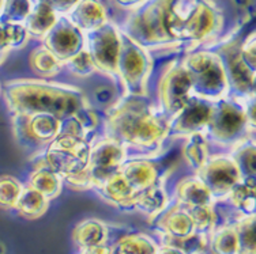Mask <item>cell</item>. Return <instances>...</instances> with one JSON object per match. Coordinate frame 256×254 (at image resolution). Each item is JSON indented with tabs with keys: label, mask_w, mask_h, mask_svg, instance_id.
Segmentation results:
<instances>
[{
	"label": "cell",
	"mask_w": 256,
	"mask_h": 254,
	"mask_svg": "<svg viewBox=\"0 0 256 254\" xmlns=\"http://www.w3.org/2000/svg\"><path fill=\"white\" fill-rule=\"evenodd\" d=\"M108 136L124 147L152 151L168 137L169 118L148 102L146 95H127L106 112Z\"/></svg>",
	"instance_id": "6da1fadb"
},
{
	"label": "cell",
	"mask_w": 256,
	"mask_h": 254,
	"mask_svg": "<svg viewBox=\"0 0 256 254\" xmlns=\"http://www.w3.org/2000/svg\"><path fill=\"white\" fill-rule=\"evenodd\" d=\"M4 99L15 116L45 113L64 121L86 108L84 93L68 84L20 79L4 86Z\"/></svg>",
	"instance_id": "7a4b0ae2"
},
{
	"label": "cell",
	"mask_w": 256,
	"mask_h": 254,
	"mask_svg": "<svg viewBox=\"0 0 256 254\" xmlns=\"http://www.w3.org/2000/svg\"><path fill=\"white\" fill-rule=\"evenodd\" d=\"M89 142L76 135L60 132L48 144L44 154V163L66 181L70 188L88 189L93 188L89 173Z\"/></svg>",
	"instance_id": "3957f363"
},
{
	"label": "cell",
	"mask_w": 256,
	"mask_h": 254,
	"mask_svg": "<svg viewBox=\"0 0 256 254\" xmlns=\"http://www.w3.org/2000/svg\"><path fill=\"white\" fill-rule=\"evenodd\" d=\"M217 15L202 0H169L165 26L172 39H190L200 42L212 34Z\"/></svg>",
	"instance_id": "277c9868"
},
{
	"label": "cell",
	"mask_w": 256,
	"mask_h": 254,
	"mask_svg": "<svg viewBox=\"0 0 256 254\" xmlns=\"http://www.w3.org/2000/svg\"><path fill=\"white\" fill-rule=\"evenodd\" d=\"M182 64L191 80L194 97L207 102H216L226 98L230 87L222 57L217 53L206 50L196 52L187 56Z\"/></svg>",
	"instance_id": "5b68a950"
},
{
	"label": "cell",
	"mask_w": 256,
	"mask_h": 254,
	"mask_svg": "<svg viewBox=\"0 0 256 254\" xmlns=\"http://www.w3.org/2000/svg\"><path fill=\"white\" fill-rule=\"evenodd\" d=\"M251 122L246 118L242 101H228L226 98L212 102L210 117L204 132L212 140L224 146L236 147L250 137V131H254Z\"/></svg>",
	"instance_id": "8992f818"
},
{
	"label": "cell",
	"mask_w": 256,
	"mask_h": 254,
	"mask_svg": "<svg viewBox=\"0 0 256 254\" xmlns=\"http://www.w3.org/2000/svg\"><path fill=\"white\" fill-rule=\"evenodd\" d=\"M153 68L148 49L130 38L128 35H120L116 75H118L127 95L143 97L148 93V80Z\"/></svg>",
	"instance_id": "52a82bcc"
},
{
	"label": "cell",
	"mask_w": 256,
	"mask_h": 254,
	"mask_svg": "<svg viewBox=\"0 0 256 254\" xmlns=\"http://www.w3.org/2000/svg\"><path fill=\"white\" fill-rule=\"evenodd\" d=\"M191 97V80L182 64L178 61L168 64L158 80L160 112L170 120L186 106Z\"/></svg>",
	"instance_id": "ba28073f"
},
{
	"label": "cell",
	"mask_w": 256,
	"mask_h": 254,
	"mask_svg": "<svg viewBox=\"0 0 256 254\" xmlns=\"http://www.w3.org/2000/svg\"><path fill=\"white\" fill-rule=\"evenodd\" d=\"M195 176L204 184L214 201L228 197L232 188L242 180V173L230 155L208 157Z\"/></svg>",
	"instance_id": "9c48e42d"
},
{
	"label": "cell",
	"mask_w": 256,
	"mask_h": 254,
	"mask_svg": "<svg viewBox=\"0 0 256 254\" xmlns=\"http://www.w3.org/2000/svg\"><path fill=\"white\" fill-rule=\"evenodd\" d=\"M120 34L112 24L104 23L88 34V53L97 71L116 75Z\"/></svg>",
	"instance_id": "30bf717a"
},
{
	"label": "cell",
	"mask_w": 256,
	"mask_h": 254,
	"mask_svg": "<svg viewBox=\"0 0 256 254\" xmlns=\"http://www.w3.org/2000/svg\"><path fill=\"white\" fill-rule=\"evenodd\" d=\"M126 157V147L114 137H102L90 146L89 173L93 188L114 174Z\"/></svg>",
	"instance_id": "8fae6325"
},
{
	"label": "cell",
	"mask_w": 256,
	"mask_h": 254,
	"mask_svg": "<svg viewBox=\"0 0 256 254\" xmlns=\"http://www.w3.org/2000/svg\"><path fill=\"white\" fill-rule=\"evenodd\" d=\"M16 137L28 146H48L60 135L62 121L45 113L15 116Z\"/></svg>",
	"instance_id": "7c38bea8"
},
{
	"label": "cell",
	"mask_w": 256,
	"mask_h": 254,
	"mask_svg": "<svg viewBox=\"0 0 256 254\" xmlns=\"http://www.w3.org/2000/svg\"><path fill=\"white\" fill-rule=\"evenodd\" d=\"M212 102L192 95L186 106L180 112L169 120V131L168 136L188 137L195 133H204L210 117Z\"/></svg>",
	"instance_id": "4fadbf2b"
},
{
	"label": "cell",
	"mask_w": 256,
	"mask_h": 254,
	"mask_svg": "<svg viewBox=\"0 0 256 254\" xmlns=\"http://www.w3.org/2000/svg\"><path fill=\"white\" fill-rule=\"evenodd\" d=\"M45 48L54 54L60 63L74 57L80 50H84V37L80 30L76 29L68 19L60 20L44 35Z\"/></svg>",
	"instance_id": "5bb4252c"
},
{
	"label": "cell",
	"mask_w": 256,
	"mask_h": 254,
	"mask_svg": "<svg viewBox=\"0 0 256 254\" xmlns=\"http://www.w3.org/2000/svg\"><path fill=\"white\" fill-rule=\"evenodd\" d=\"M226 71L229 87L238 93V101L255 95V71H252L242 60L240 49L228 50L225 59H222Z\"/></svg>",
	"instance_id": "9a60e30c"
},
{
	"label": "cell",
	"mask_w": 256,
	"mask_h": 254,
	"mask_svg": "<svg viewBox=\"0 0 256 254\" xmlns=\"http://www.w3.org/2000/svg\"><path fill=\"white\" fill-rule=\"evenodd\" d=\"M156 226L165 241H182L195 234L191 216L187 210L178 203L156 218Z\"/></svg>",
	"instance_id": "2e32d148"
},
{
	"label": "cell",
	"mask_w": 256,
	"mask_h": 254,
	"mask_svg": "<svg viewBox=\"0 0 256 254\" xmlns=\"http://www.w3.org/2000/svg\"><path fill=\"white\" fill-rule=\"evenodd\" d=\"M118 173L136 193L157 184L160 177L156 163L144 158L126 159L118 167Z\"/></svg>",
	"instance_id": "e0dca14e"
},
{
	"label": "cell",
	"mask_w": 256,
	"mask_h": 254,
	"mask_svg": "<svg viewBox=\"0 0 256 254\" xmlns=\"http://www.w3.org/2000/svg\"><path fill=\"white\" fill-rule=\"evenodd\" d=\"M104 200L122 210H134L136 192L128 185L118 171L94 186Z\"/></svg>",
	"instance_id": "ac0fdd59"
},
{
	"label": "cell",
	"mask_w": 256,
	"mask_h": 254,
	"mask_svg": "<svg viewBox=\"0 0 256 254\" xmlns=\"http://www.w3.org/2000/svg\"><path fill=\"white\" fill-rule=\"evenodd\" d=\"M68 20L75 27L93 31L105 23V11L98 0H79L70 11Z\"/></svg>",
	"instance_id": "d6986e66"
},
{
	"label": "cell",
	"mask_w": 256,
	"mask_h": 254,
	"mask_svg": "<svg viewBox=\"0 0 256 254\" xmlns=\"http://www.w3.org/2000/svg\"><path fill=\"white\" fill-rule=\"evenodd\" d=\"M176 200L184 208L199 206H210L214 203L210 192L196 176L186 177L176 185Z\"/></svg>",
	"instance_id": "ffe728a7"
},
{
	"label": "cell",
	"mask_w": 256,
	"mask_h": 254,
	"mask_svg": "<svg viewBox=\"0 0 256 254\" xmlns=\"http://www.w3.org/2000/svg\"><path fill=\"white\" fill-rule=\"evenodd\" d=\"M168 197L165 188L162 184H154L144 191L139 192L136 197H135V204H134V210L146 215L150 220H154L161 212L166 210Z\"/></svg>",
	"instance_id": "44dd1931"
},
{
	"label": "cell",
	"mask_w": 256,
	"mask_h": 254,
	"mask_svg": "<svg viewBox=\"0 0 256 254\" xmlns=\"http://www.w3.org/2000/svg\"><path fill=\"white\" fill-rule=\"evenodd\" d=\"M106 238H108V229L105 223L98 219L84 220L75 226L72 231V241L80 250L105 245Z\"/></svg>",
	"instance_id": "7402d4cb"
},
{
	"label": "cell",
	"mask_w": 256,
	"mask_h": 254,
	"mask_svg": "<svg viewBox=\"0 0 256 254\" xmlns=\"http://www.w3.org/2000/svg\"><path fill=\"white\" fill-rule=\"evenodd\" d=\"M50 207V200L29 185L24 186L14 208L22 218L29 220L38 219Z\"/></svg>",
	"instance_id": "603a6c76"
},
{
	"label": "cell",
	"mask_w": 256,
	"mask_h": 254,
	"mask_svg": "<svg viewBox=\"0 0 256 254\" xmlns=\"http://www.w3.org/2000/svg\"><path fill=\"white\" fill-rule=\"evenodd\" d=\"M28 185L40 192L41 195L45 196L50 201L60 195L63 181L56 173L50 170V167L45 166L44 163H41L38 167H36L34 170L32 171Z\"/></svg>",
	"instance_id": "cb8c5ba5"
},
{
	"label": "cell",
	"mask_w": 256,
	"mask_h": 254,
	"mask_svg": "<svg viewBox=\"0 0 256 254\" xmlns=\"http://www.w3.org/2000/svg\"><path fill=\"white\" fill-rule=\"evenodd\" d=\"M255 178L246 177L232 188L228 197L242 216L255 215Z\"/></svg>",
	"instance_id": "d4e9b609"
},
{
	"label": "cell",
	"mask_w": 256,
	"mask_h": 254,
	"mask_svg": "<svg viewBox=\"0 0 256 254\" xmlns=\"http://www.w3.org/2000/svg\"><path fill=\"white\" fill-rule=\"evenodd\" d=\"M56 20L58 19H56L54 11L50 5L40 1L38 4L36 5L34 10H30L28 18H26V33L42 37L54 27Z\"/></svg>",
	"instance_id": "484cf974"
},
{
	"label": "cell",
	"mask_w": 256,
	"mask_h": 254,
	"mask_svg": "<svg viewBox=\"0 0 256 254\" xmlns=\"http://www.w3.org/2000/svg\"><path fill=\"white\" fill-rule=\"evenodd\" d=\"M158 245L144 234L126 235L110 248L112 254H156Z\"/></svg>",
	"instance_id": "4316f807"
},
{
	"label": "cell",
	"mask_w": 256,
	"mask_h": 254,
	"mask_svg": "<svg viewBox=\"0 0 256 254\" xmlns=\"http://www.w3.org/2000/svg\"><path fill=\"white\" fill-rule=\"evenodd\" d=\"M182 157L190 167L198 171L208 159V144L204 133H195L186 137L182 146Z\"/></svg>",
	"instance_id": "83f0119b"
},
{
	"label": "cell",
	"mask_w": 256,
	"mask_h": 254,
	"mask_svg": "<svg viewBox=\"0 0 256 254\" xmlns=\"http://www.w3.org/2000/svg\"><path fill=\"white\" fill-rule=\"evenodd\" d=\"M212 254H238L236 229L233 225H226L214 229L210 234Z\"/></svg>",
	"instance_id": "f1b7e54d"
},
{
	"label": "cell",
	"mask_w": 256,
	"mask_h": 254,
	"mask_svg": "<svg viewBox=\"0 0 256 254\" xmlns=\"http://www.w3.org/2000/svg\"><path fill=\"white\" fill-rule=\"evenodd\" d=\"M63 63L54 57L45 46L36 48L30 54V67L37 75L42 78H52L58 75Z\"/></svg>",
	"instance_id": "f546056e"
},
{
	"label": "cell",
	"mask_w": 256,
	"mask_h": 254,
	"mask_svg": "<svg viewBox=\"0 0 256 254\" xmlns=\"http://www.w3.org/2000/svg\"><path fill=\"white\" fill-rule=\"evenodd\" d=\"M232 158L236 162L238 170L242 173V178L246 177H252L255 178V170H256V161H255V142L254 137L248 139L242 144L233 147V152H232Z\"/></svg>",
	"instance_id": "4dcf8cb0"
},
{
	"label": "cell",
	"mask_w": 256,
	"mask_h": 254,
	"mask_svg": "<svg viewBox=\"0 0 256 254\" xmlns=\"http://www.w3.org/2000/svg\"><path fill=\"white\" fill-rule=\"evenodd\" d=\"M238 244V254H256L255 215L242 216L234 223Z\"/></svg>",
	"instance_id": "1f68e13d"
},
{
	"label": "cell",
	"mask_w": 256,
	"mask_h": 254,
	"mask_svg": "<svg viewBox=\"0 0 256 254\" xmlns=\"http://www.w3.org/2000/svg\"><path fill=\"white\" fill-rule=\"evenodd\" d=\"M190 214L195 227V233L203 235H210L212 231L216 229V220L217 215L214 211V206H199V207H190L186 208Z\"/></svg>",
	"instance_id": "d6a6232c"
},
{
	"label": "cell",
	"mask_w": 256,
	"mask_h": 254,
	"mask_svg": "<svg viewBox=\"0 0 256 254\" xmlns=\"http://www.w3.org/2000/svg\"><path fill=\"white\" fill-rule=\"evenodd\" d=\"M26 41V30L16 23L0 24V53L7 49L20 46Z\"/></svg>",
	"instance_id": "836d02e7"
},
{
	"label": "cell",
	"mask_w": 256,
	"mask_h": 254,
	"mask_svg": "<svg viewBox=\"0 0 256 254\" xmlns=\"http://www.w3.org/2000/svg\"><path fill=\"white\" fill-rule=\"evenodd\" d=\"M24 186L20 182L11 176L0 177V207L14 208L15 203L20 197Z\"/></svg>",
	"instance_id": "e575fe53"
},
{
	"label": "cell",
	"mask_w": 256,
	"mask_h": 254,
	"mask_svg": "<svg viewBox=\"0 0 256 254\" xmlns=\"http://www.w3.org/2000/svg\"><path fill=\"white\" fill-rule=\"evenodd\" d=\"M66 65L68 67L71 72L76 75V76H89L94 71H97L94 67L93 61L90 59L88 50H80L78 54H75L74 57L66 61Z\"/></svg>",
	"instance_id": "d590c367"
},
{
	"label": "cell",
	"mask_w": 256,
	"mask_h": 254,
	"mask_svg": "<svg viewBox=\"0 0 256 254\" xmlns=\"http://www.w3.org/2000/svg\"><path fill=\"white\" fill-rule=\"evenodd\" d=\"M30 12L29 0H6L4 16L7 20L18 22L28 18Z\"/></svg>",
	"instance_id": "8d00e7d4"
},
{
	"label": "cell",
	"mask_w": 256,
	"mask_h": 254,
	"mask_svg": "<svg viewBox=\"0 0 256 254\" xmlns=\"http://www.w3.org/2000/svg\"><path fill=\"white\" fill-rule=\"evenodd\" d=\"M240 54H242L244 63L255 71V39H254V33H251V37L246 38L242 48H240Z\"/></svg>",
	"instance_id": "74e56055"
},
{
	"label": "cell",
	"mask_w": 256,
	"mask_h": 254,
	"mask_svg": "<svg viewBox=\"0 0 256 254\" xmlns=\"http://www.w3.org/2000/svg\"><path fill=\"white\" fill-rule=\"evenodd\" d=\"M41 3H45L50 5L54 11H62V12H67V11L72 10L79 0H40Z\"/></svg>",
	"instance_id": "f35d334b"
},
{
	"label": "cell",
	"mask_w": 256,
	"mask_h": 254,
	"mask_svg": "<svg viewBox=\"0 0 256 254\" xmlns=\"http://www.w3.org/2000/svg\"><path fill=\"white\" fill-rule=\"evenodd\" d=\"M79 254H112V252H110V248L106 245H100V246L82 249Z\"/></svg>",
	"instance_id": "ab89813d"
},
{
	"label": "cell",
	"mask_w": 256,
	"mask_h": 254,
	"mask_svg": "<svg viewBox=\"0 0 256 254\" xmlns=\"http://www.w3.org/2000/svg\"><path fill=\"white\" fill-rule=\"evenodd\" d=\"M156 254H186L182 253V250H178L174 246H169V245H162V246H158Z\"/></svg>",
	"instance_id": "60d3db41"
},
{
	"label": "cell",
	"mask_w": 256,
	"mask_h": 254,
	"mask_svg": "<svg viewBox=\"0 0 256 254\" xmlns=\"http://www.w3.org/2000/svg\"><path fill=\"white\" fill-rule=\"evenodd\" d=\"M118 1L123 5H134L136 4V3H139L140 0H118Z\"/></svg>",
	"instance_id": "b9f144b4"
},
{
	"label": "cell",
	"mask_w": 256,
	"mask_h": 254,
	"mask_svg": "<svg viewBox=\"0 0 256 254\" xmlns=\"http://www.w3.org/2000/svg\"><path fill=\"white\" fill-rule=\"evenodd\" d=\"M3 59H4V54L0 53V61H2V60H3Z\"/></svg>",
	"instance_id": "7bdbcfd3"
},
{
	"label": "cell",
	"mask_w": 256,
	"mask_h": 254,
	"mask_svg": "<svg viewBox=\"0 0 256 254\" xmlns=\"http://www.w3.org/2000/svg\"><path fill=\"white\" fill-rule=\"evenodd\" d=\"M0 7H2V0H0Z\"/></svg>",
	"instance_id": "ee69618b"
},
{
	"label": "cell",
	"mask_w": 256,
	"mask_h": 254,
	"mask_svg": "<svg viewBox=\"0 0 256 254\" xmlns=\"http://www.w3.org/2000/svg\"><path fill=\"white\" fill-rule=\"evenodd\" d=\"M0 91H2V86H0Z\"/></svg>",
	"instance_id": "f6af8a7d"
}]
</instances>
